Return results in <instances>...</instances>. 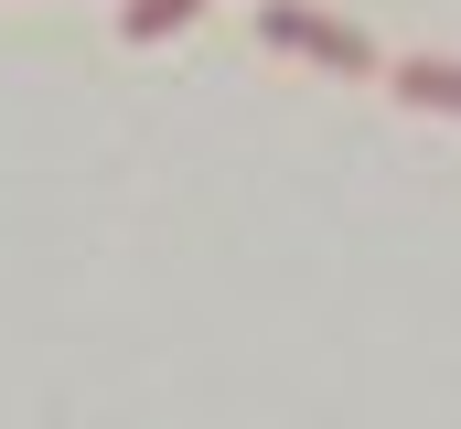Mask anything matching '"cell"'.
Returning <instances> with one entry per match:
<instances>
[{
	"label": "cell",
	"instance_id": "7a4b0ae2",
	"mask_svg": "<svg viewBox=\"0 0 461 429\" xmlns=\"http://www.w3.org/2000/svg\"><path fill=\"white\" fill-rule=\"evenodd\" d=\"M397 107H429V118H461V54H408V65H375Z\"/></svg>",
	"mask_w": 461,
	"mask_h": 429
},
{
	"label": "cell",
	"instance_id": "3957f363",
	"mask_svg": "<svg viewBox=\"0 0 461 429\" xmlns=\"http://www.w3.org/2000/svg\"><path fill=\"white\" fill-rule=\"evenodd\" d=\"M194 11H204V0H129V11H118V32H129V43H161V32H183Z\"/></svg>",
	"mask_w": 461,
	"mask_h": 429
},
{
	"label": "cell",
	"instance_id": "6da1fadb",
	"mask_svg": "<svg viewBox=\"0 0 461 429\" xmlns=\"http://www.w3.org/2000/svg\"><path fill=\"white\" fill-rule=\"evenodd\" d=\"M258 43H279V54H312V65H333V76H375V43L333 22V11H301V0H258Z\"/></svg>",
	"mask_w": 461,
	"mask_h": 429
}]
</instances>
